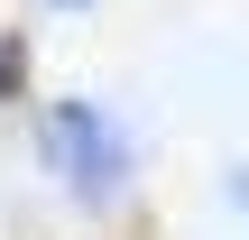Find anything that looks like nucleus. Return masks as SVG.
Segmentation results:
<instances>
[{"label": "nucleus", "instance_id": "1", "mask_svg": "<svg viewBox=\"0 0 249 240\" xmlns=\"http://www.w3.org/2000/svg\"><path fill=\"white\" fill-rule=\"evenodd\" d=\"M37 157L65 176V194L74 203H111V194H129V129L102 111V102H46V120H37Z\"/></svg>", "mask_w": 249, "mask_h": 240}, {"label": "nucleus", "instance_id": "2", "mask_svg": "<svg viewBox=\"0 0 249 240\" xmlns=\"http://www.w3.org/2000/svg\"><path fill=\"white\" fill-rule=\"evenodd\" d=\"M18 83H28V46L0 37V102H18Z\"/></svg>", "mask_w": 249, "mask_h": 240}, {"label": "nucleus", "instance_id": "3", "mask_svg": "<svg viewBox=\"0 0 249 240\" xmlns=\"http://www.w3.org/2000/svg\"><path fill=\"white\" fill-rule=\"evenodd\" d=\"M231 194H240V213H249V166H240V176H231Z\"/></svg>", "mask_w": 249, "mask_h": 240}, {"label": "nucleus", "instance_id": "4", "mask_svg": "<svg viewBox=\"0 0 249 240\" xmlns=\"http://www.w3.org/2000/svg\"><path fill=\"white\" fill-rule=\"evenodd\" d=\"M55 9H83V0H55Z\"/></svg>", "mask_w": 249, "mask_h": 240}]
</instances>
